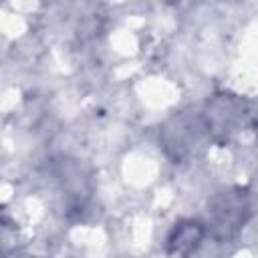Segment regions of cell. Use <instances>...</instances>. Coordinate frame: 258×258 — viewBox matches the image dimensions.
Instances as JSON below:
<instances>
[{"label": "cell", "instance_id": "6da1fadb", "mask_svg": "<svg viewBox=\"0 0 258 258\" xmlns=\"http://www.w3.org/2000/svg\"><path fill=\"white\" fill-rule=\"evenodd\" d=\"M246 212H248V206L240 191H228V194L214 198L212 208H210L214 228L220 230L222 236L226 238L232 236L244 224Z\"/></svg>", "mask_w": 258, "mask_h": 258}, {"label": "cell", "instance_id": "7a4b0ae2", "mask_svg": "<svg viewBox=\"0 0 258 258\" xmlns=\"http://www.w3.org/2000/svg\"><path fill=\"white\" fill-rule=\"evenodd\" d=\"M204 226L198 222H181L179 226H175V230L171 232L169 240H167V252L179 258H187L191 252L198 250L200 242L204 240Z\"/></svg>", "mask_w": 258, "mask_h": 258}]
</instances>
